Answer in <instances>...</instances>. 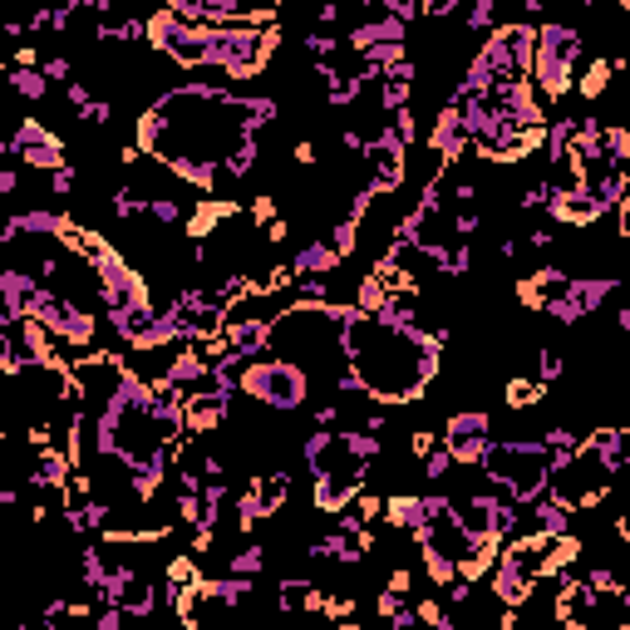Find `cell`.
<instances>
[{
  "label": "cell",
  "instance_id": "d6986e66",
  "mask_svg": "<svg viewBox=\"0 0 630 630\" xmlns=\"http://www.w3.org/2000/svg\"><path fill=\"white\" fill-rule=\"evenodd\" d=\"M453 468H458V463H453V453H448L444 444H434V448L424 453V458H419V473H424L428 483H448Z\"/></svg>",
  "mask_w": 630,
  "mask_h": 630
},
{
  "label": "cell",
  "instance_id": "9c48e42d",
  "mask_svg": "<svg viewBox=\"0 0 630 630\" xmlns=\"http://www.w3.org/2000/svg\"><path fill=\"white\" fill-rule=\"evenodd\" d=\"M428 153H434L444 168H453V163H463L473 153V143H468V134H463V118H458V109L453 104H444L434 114V128H428Z\"/></svg>",
  "mask_w": 630,
  "mask_h": 630
},
{
  "label": "cell",
  "instance_id": "3957f363",
  "mask_svg": "<svg viewBox=\"0 0 630 630\" xmlns=\"http://www.w3.org/2000/svg\"><path fill=\"white\" fill-rule=\"evenodd\" d=\"M478 473L488 478V488L497 493V503L527 507V503H537V497L547 493L551 463H547V453H541L537 438H503V444L493 438V448L483 453Z\"/></svg>",
  "mask_w": 630,
  "mask_h": 630
},
{
  "label": "cell",
  "instance_id": "ba28073f",
  "mask_svg": "<svg viewBox=\"0 0 630 630\" xmlns=\"http://www.w3.org/2000/svg\"><path fill=\"white\" fill-rule=\"evenodd\" d=\"M6 143H10V158H20L25 168H35V173H54V168L70 163L64 138L54 134L50 124H40V118H20V124L6 134Z\"/></svg>",
  "mask_w": 630,
  "mask_h": 630
},
{
  "label": "cell",
  "instance_id": "ac0fdd59",
  "mask_svg": "<svg viewBox=\"0 0 630 630\" xmlns=\"http://www.w3.org/2000/svg\"><path fill=\"white\" fill-rule=\"evenodd\" d=\"M497 25H503L497 0H473V6H463V30H468V35H493Z\"/></svg>",
  "mask_w": 630,
  "mask_h": 630
},
{
  "label": "cell",
  "instance_id": "7a4b0ae2",
  "mask_svg": "<svg viewBox=\"0 0 630 630\" xmlns=\"http://www.w3.org/2000/svg\"><path fill=\"white\" fill-rule=\"evenodd\" d=\"M340 355L355 390L374 404H419L434 390L438 370H444V345L424 335V330L394 326L384 316H360L345 311L340 326Z\"/></svg>",
  "mask_w": 630,
  "mask_h": 630
},
{
  "label": "cell",
  "instance_id": "6da1fadb",
  "mask_svg": "<svg viewBox=\"0 0 630 630\" xmlns=\"http://www.w3.org/2000/svg\"><path fill=\"white\" fill-rule=\"evenodd\" d=\"M276 118H281V104L271 94L178 84L143 109L134 124V148L178 183L223 197L227 183L257 173V138Z\"/></svg>",
  "mask_w": 630,
  "mask_h": 630
},
{
  "label": "cell",
  "instance_id": "277c9868",
  "mask_svg": "<svg viewBox=\"0 0 630 630\" xmlns=\"http://www.w3.org/2000/svg\"><path fill=\"white\" fill-rule=\"evenodd\" d=\"M581 30L567 25V20H541L537 25V40H533V94L541 104H557V99L571 94L577 84V70H581Z\"/></svg>",
  "mask_w": 630,
  "mask_h": 630
},
{
  "label": "cell",
  "instance_id": "2e32d148",
  "mask_svg": "<svg viewBox=\"0 0 630 630\" xmlns=\"http://www.w3.org/2000/svg\"><path fill=\"white\" fill-rule=\"evenodd\" d=\"M0 80L10 84V94L16 99H25V104H45L50 99V80L40 70H6Z\"/></svg>",
  "mask_w": 630,
  "mask_h": 630
},
{
  "label": "cell",
  "instance_id": "9a60e30c",
  "mask_svg": "<svg viewBox=\"0 0 630 630\" xmlns=\"http://www.w3.org/2000/svg\"><path fill=\"white\" fill-rule=\"evenodd\" d=\"M374 616H380V630H424L414 621V601H400L390 591L374 596Z\"/></svg>",
  "mask_w": 630,
  "mask_h": 630
},
{
  "label": "cell",
  "instance_id": "484cf974",
  "mask_svg": "<svg viewBox=\"0 0 630 630\" xmlns=\"http://www.w3.org/2000/svg\"><path fill=\"white\" fill-rule=\"evenodd\" d=\"M330 630H364V626H360V621H335Z\"/></svg>",
  "mask_w": 630,
  "mask_h": 630
},
{
  "label": "cell",
  "instance_id": "ffe728a7",
  "mask_svg": "<svg viewBox=\"0 0 630 630\" xmlns=\"http://www.w3.org/2000/svg\"><path fill=\"white\" fill-rule=\"evenodd\" d=\"M414 621L424 630H448V606L444 596H424V601H414Z\"/></svg>",
  "mask_w": 630,
  "mask_h": 630
},
{
  "label": "cell",
  "instance_id": "5b68a950",
  "mask_svg": "<svg viewBox=\"0 0 630 630\" xmlns=\"http://www.w3.org/2000/svg\"><path fill=\"white\" fill-rule=\"evenodd\" d=\"M237 394L257 400L261 409H276V414H296V409H306V400H311V374L276 355H257V360H241Z\"/></svg>",
  "mask_w": 630,
  "mask_h": 630
},
{
  "label": "cell",
  "instance_id": "30bf717a",
  "mask_svg": "<svg viewBox=\"0 0 630 630\" xmlns=\"http://www.w3.org/2000/svg\"><path fill=\"white\" fill-rule=\"evenodd\" d=\"M340 267H345V261L330 251V241L316 237V241H306V247L291 257V286H301V281H330Z\"/></svg>",
  "mask_w": 630,
  "mask_h": 630
},
{
  "label": "cell",
  "instance_id": "44dd1931",
  "mask_svg": "<svg viewBox=\"0 0 630 630\" xmlns=\"http://www.w3.org/2000/svg\"><path fill=\"white\" fill-rule=\"evenodd\" d=\"M561 374H567V360H561V350H537V374L533 380L547 390V384H557Z\"/></svg>",
  "mask_w": 630,
  "mask_h": 630
},
{
  "label": "cell",
  "instance_id": "e0dca14e",
  "mask_svg": "<svg viewBox=\"0 0 630 630\" xmlns=\"http://www.w3.org/2000/svg\"><path fill=\"white\" fill-rule=\"evenodd\" d=\"M541 400H547V390H541L533 374H517V380L503 384V404L513 409V414H527V409H537Z\"/></svg>",
  "mask_w": 630,
  "mask_h": 630
},
{
  "label": "cell",
  "instance_id": "7c38bea8",
  "mask_svg": "<svg viewBox=\"0 0 630 630\" xmlns=\"http://www.w3.org/2000/svg\"><path fill=\"white\" fill-rule=\"evenodd\" d=\"M251 493H257L261 513L276 517L286 507V497H291V473L286 468H267V473H251Z\"/></svg>",
  "mask_w": 630,
  "mask_h": 630
},
{
  "label": "cell",
  "instance_id": "603a6c76",
  "mask_svg": "<svg viewBox=\"0 0 630 630\" xmlns=\"http://www.w3.org/2000/svg\"><path fill=\"white\" fill-rule=\"evenodd\" d=\"M384 591L400 596V601H409V596H414V571H409V567H390V577H384Z\"/></svg>",
  "mask_w": 630,
  "mask_h": 630
},
{
  "label": "cell",
  "instance_id": "d4e9b609",
  "mask_svg": "<svg viewBox=\"0 0 630 630\" xmlns=\"http://www.w3.org/2000/svg\"><path fill=\"white\" fill-rule=\"evenodd\" d=\"M291 158L301 163V168H311V163L320 158V153H316V143H311V138H301V143H296V153H291Z\"/></svg>",
  "mask_w": 630,
  "mask_h": 630
},
{
  "label": "cell",
  "instance_id": "8992f818",
  "mask_svg": "<svg viewBox=\"0 0 630 630\" xmlns=\"http://www.w3.org/2000/svg\"><path fill=\"white\" fill-rule=\"evenodd\" d=\"M143 40H148V45L158 50L163 60H173V64H178V70H187V74H197V70H207V64H213V45H207V30L183 25V20L173 16L168 6L153 10V16L143 20Z\"/></svg>",
  "mask_w": 630,
  "mask_h": 630
},
{
  "label": "cell",
  "instance_id": "cb8c5ba5",
  "mask_svg": "<svg viewBox=\"0 0 630 630\" xmlns=\"http://www.w3.org/2000/svg\"><path fill=\"white\" fill-rule=\"evenodd\" d=\"M40 74H45V80H70L74 60H70V54H50V60H40Z\"/></svg>",
  "mask_w": 630,
  "mask_h": 630
},
{
  "label": "cell",
  "instance_id": "4fadbf2b",
  "mask_svg": "<svg viewBox=\"0 0 630 630\" xmlns=\"http://www.w3.org/2000/svg\"><path fill=\"white\" fill-rule=\"evenodd\" d=\"M621 70H626L621 54H616V60H591L586 70H577V84H571V90H577L581 99H606V90H611V74H621Z\"/></svg>",
  "mask_w": 630,
  "mask_h": 630
},
{
  "label": "cell",
  "instance_id": "5bb4252c",
  "mask_svg": "<svg viewBox=\"0 0 630 630\" xmlns=\"http://www.w3.org/2000/svg\"><path fill=\"white\" fill-rule=\"evenodd\" d=\"M261 571H267V547H261V541H241L237 551H227V577L261 581Z\"/></svg>",
  "mask_w": 630,
  "mask_h": 630
},
{
  "label": "cell",
  "instance_id": "8fae6325",
  "mask_svg": "<svg viewBox=\"0 0 630 630\" xmlns=\"http://www.w3.org/2000/svg\"><path fill=\"white\" fill-rule=\"evenodd\" d=\"M320 596H326V591H320L311 577H286L281 586H276V611L291 616V621H296V616H316Z\"/></svg>",
  "mask_w": 630,
  "mask_h": 630
},
{
  "label": "cell",
  "instance_id": "7402d4cb",
  "mask_svg": "<svg viewBox=\"0 0 630 630\" xmlns=\"http://www.w3.org/2000/svg\"><path fill=\"white\" fill-rule=\"evenodd\" d=\"M50 193H54V197L80 193V163H64V168H54V173H50Z\"/></svg>",
  "mask_w": 630,
  "mask_h": 630
},
{
  "label": "cell",
  "instance_id": "52a82bcc",
  "mask_svg": "<svg viewBox=\"0 0 630 630\" xmlns=\"http://www.w3.org/2000/svg\"><path fill=\"white\" fill-rule=\"evenodd\" d=\"M438 444L453 453V463H458V468H478L483 453L493 448V414H488V409H458V414L444 419V434H438Z\"/></svg>",
  "mask_w": 630,
  "mask_h": 630
}]
</instances>
